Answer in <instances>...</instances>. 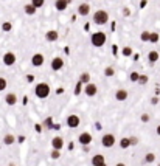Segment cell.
I'll use <instances>...</instances> for the list:
<instances>
[{
    "label": "cell",
    "mask_w": 160,
    "mask_h": 166,
    "mask_svg": "<svg viewBox=\"0 0 160 166\" xmlns=\"http://www.w3.org/2000/svg\"><path fill=\"white\" fill-rule=\"evenodd\" d=\"M34 95H36L39 99H45L50 96V86L47 82H39L34 87Z\"/></svg>",
    "instance_id": "6da1fadb"
},
{
    "label": "cell",
    "mask_w": 160,
    "mask_h": 166,
    "mask_svg": "<svg viewBox=\"0 0 160 166\" xmlns=\"http://www.w3.org/2000/svg\"><path fill=\"white\" fill-rule=\"evenodd\" d=\"M92 20H93V23H96V25H106V23L109 22V13L104 11V10L95 11V14H93V17H92Z\"/></svg>",
    "instance_id": "7a4b0ae2"
},
{
    "label": "cell",
    "mask_w": 160,
    "mask_h": 166,
    "mask_svg": "<svg viewBox=\"0 0 160 166\" xmlns=\"http://www.w3.org/2000/svg\"><path fill=\"white\" fill-rule=\"evenodd\" d=\"M106 41H107V36H106L103 31H96V33H93V34H92V38H90L92 45H93V47H96V48L103 47V45L106 44Z\"/></svg>",
    "instance_id": "3957f363"
},
{
    "label": "cell",
    "mask_w": 160,
    "mask_h": 166,
    "mask_svg": "<svg viewBox=\"0 0 160 166\" xmlns=\"http://www.w3.org/2000/svg\"><path fill=\"white\" fill-rule=\"evenodd\" d=\"M115 141H117V138H115L113 134H104L101 137V144L103 147H112L115 144Z\"/></svg>",
    "instance_id": "277c9868"
},
{
    "label": "cell",
    "mask_w": 160,
    "mask_h": 166,
    "mask_svg": "<svg viewBox=\"0 0 160 166\" xmlns=\"http://www.w3.org/2000/svg\"><path fill=\"white\" fill-rule=\"evenodd\" d=\"M92 140H93V138H92L90 132H81V134L78 135V143L81 144V146H89V144L92 143Z\"/></svg>",
    "instance_id": "5b68a950"
},
{
    "label": "cell",
    "mask_w": 160,
    "mask_h": 166,
    "mask_svg": "<svg viewBox=\"0 0 160 166\" xmlns=\"http://www.w3.org/2000/svg\"><path fill=\"white\" fill-rule=\"evenodd\" d=\"M84 93L89 98H93L96 93H98V87H96V84H93V82H89V84L84 86Z\"/></svg>",
    "instance_id": "8992f818"
},
{
    "label": "cell",
    "mask_w": 160,
    "mask_h": 166,
    "mask_svg": "<svg viewBox=\"0 0 160 166\" xmlns=\"http://www.w3.org/2000/svg\"><path fill=\"white\" fill-rule=\"evenodd\" d=\"M65 123H67V126H68V127H72V129H76V127H78L79 124H81V119H79V116H78V115L72 113V115H68V116H67Z\"/></svg>",
    "instance_id": "52a82bcc"
},
{
    "label": "cell",
    "mask_w": 160,
    "mask_h": 166,
    "mask_svg": "<svg viewBox=\"0 0 160 166\" xmlns=\"http://www.w3.org/2000/svg\"><path fill=\"white\" fill-rule=\"evenodd\" d=\"M31 64H33V67H42L44 64H45V58H44V54L34 53L31 56Z\"/></svg>",
    "instance_id": "ba28073f"
},
{
    "label": "cell",
    "mask_w": 160,
    "mask_h": 166,
    "mask_svg": "<svg viewBox=\"0 0 160 166\" xmlns=\"http://www.w3.org/2000/svg\"><path fill=\"white\" fill-rule=\"evenodd\" d=\"M3 64H5L6 67L14 65V64H16V54H14L13 51H6V53L3 54Z\"/></svg>",
    "instance_id": "9c48e42d"
},
{
    "label": "cell",
    "mask_w": 160,
    "mask_h": 166,
    "mask_svg": "<svg viewBox=\"0 0 160 166\" xmlns=\"http://www.w3.org/2000/svg\"><path fill=\"white\" fill-rule=\"evenodd\" d=\"M51 147H53V151H61L62 147H64V138L62 137H55L51 140Z\"/></svg>",
    "instance_id": "30bf717a"
},
{
    "label": "cell",
    "mask_w": 160,
    "mask_h": 166,
    "mask_svg": "<svg viewBox=\"0 0 160 166\" xmlns=\"http://www.w3.org/2000/svg\"><path fill=\"white\" fill-rule=\"evenodd\" d=\"M78 14H79V16H83V17L89 16V14H90V5L86 3V2L79 3V5H78Z\"/></svg>",
    "instance_id": "8fae6325"
},
{
    "label": "cell",
    "mask_w": 160,
    "mask_h": 166,
    "mask_svg": "<svg viewBox=\"0 0 160 166\" xmlns=\"http://www.w3.org/2000/svg\"><path fill=\"white\" fill-rule=\"evenodd\" d=\"M62 67H64V59L59 58V56L53 58V61H51V70L59 71V70H62Z\"/></svg>",
    "instance_id": "7c38bea8"
},
{
    "label": "cell",
    "mask_w": 160,
    "mask_h": 166,
    "mask_svg": "<svg viewBox=\"0 0 160 166\" xmlns=\"http://www.w3.org/2000/svg\"><path fill=\"white\" fill-rule=\"evenodd\" d=\"M128 96H129V93H128L126 89H118L117 92H115V99L117 101H126Z\"/></svg>",
    "instance_id": "4fadbf2b"
},
{
    "label": "cell",
    "mask_w": 160,
    "mask_h": 166,
    "mask_svg": "<svg viewBox=\"0 0 160 166\" xmlns=\"http://www.w3.org/2000/svg\"><path fill=\"white\" fill-rule=\"evenodd\" d=\"M45 39H47L48 42H55V41L59 39V33H58L56 30H50V31L45 33Z\"/></svg>",
    "instance_id": "5bb4252c"
},
{
    "label": "cell",
    "mask_w": 160,
    "mask_h": 166,
    "mask_svg": "<svg viewBox=\"0 0 160 166\" xmlns=\"http://www.w3.org/2000/svg\"><path fill=\"white\" fill-rule=\"evenodd\" d=\"M5 103H6L8 106H16V104H17V95H16V93H6Z\"/></svg>",
    "instance_id": "9a60e30c"
},
{
    "label": "cell",
    "mask_w": 160,
    "mask_h": 166,
    "mask_svg": "<svg viewBox=\"0 0 160 166\" xmlns=\"http://www.w3.org/2000/svg\"><path fill=\"white\" fill-rule=\"evenodd\" d=\"M90 161H92L93 166H98V164H101V163H106V158H104L103 154H95V155L92 157Z\"/></svg>",
    "instance_id": "2e32d148"
},
{
    "label": "cell",
    "mask_w": 160,
    "mask_h": 166,
    "mask_svg": "<svg viewBox=\"0 0 160 166\" xmlns=\"http://www.w3.org/2000/svg\"><path fill=\"white\" fill-rule=\"evenodd\" d=\"M158 59H160V54H158V51H155V50H151V51L148 53V61H149V64H155Z\"/></svg>",
    "instance_id": "e0dca14e"
},
{
    "label": "cell",
    "mask_w": 160,
    "mask_h": 166,
    "mask_svg": "<svg viewBox=\"0 0 160 166\" xmlns=\"http://www.w3.org/2000/svg\"><path fill=\"white\" fill-rule=\"evenodd\" d=\"M67 6H68L67 0H56V2H55V8H56L58 11H65Z\"/></svg>",
    "instance_id": "ac0fdd59"
},
{
    "label": "cell",
    "mask_w": 160,
    "mask_h": 166,
    "mask_svg": "<svg viewBox=\"0 0 160 166\" xmlns=\"http://www.w3.org/2000/svg\"><path fill=\"white\" fill-rule=\"evenodd\" d=\"M23 11H25V14H26V16H34L38 10H36V8H34L31 3H26V5L23 6Z\"/></svg>",
    "instance_id": "d6986e66"
},
{
    "label": "cell",
    "mask_w": 160,
    "mask_h": 166,
    "mask_svg": "<svg viewBox=\"0 0 160 166\" xmlns=\"http://www.w3.org/2000/svg\"><path fill=\"white\" fill-rule=\"evenodd\" d=\"M3 143H5L6 146L14 144V143H16V137H14L13 134H6V135L3 137Z\"/></svg>",
    "instance_id": "ffe728a7"
},
{
    "label": "cell",
    "mask_w": 160,
    "mask_h": 166,
    "mask_svg": "<svg viewBox=\"0 0 160 166\" xmlns=\"http://www.w3.org/2000/svg\"><path fill=\"white\" fill-rule=\"evenodd\" d=\"M155 154L154 152H148L146 155H145V158H143V163H146V164H151V163H154L155 161Z\"/></svg>",
    "instance_id": "44dd1931"
},
{
    "label": "cell",
    "mask_w": 160,
    "mask_h": 166,
    "mask_svg": "<svg viewBox=\"0 0 160 166\" xmlns=\"http://www.w3.org/2000/svg\"><path fill=\"white\" fill-rule=\"evenodd\" d=\"M79 82H81L83 86L89 84V82H90V75H89V73H81V75H79Z\"/></svg>",
    "instance_id": "7402d4cb"
},
{
    "label": "cell",
    "mask_w": 160,
    "mask_h": 166,
    "mask_svg": "<svg viewBox=\"0 0 160 166\" xmlns=\"http://www.w3.org/2000/svg\"><path fill=\"white\" fill-rule=\"evenodd\" d=\"M120 147L121 149H128V147H131V141H129V137H123L120 140Z\"/></svg>",
    "instance_id": "603a6c76"
},
{
    "label": "cell",
    "mask_w": 160,
    "mask_h": 166,
    "mask_svg": "<svg viewBox=\"0 0 160 166\" xmlns=\"http://www.w3.org/2000/svg\"><path fill=\"white\" fill-rule=\"evenodd\" d=\"M158 39H160L158 33H149V41H148V42H151V44H157Z\"/></svg>",
    "instance_id": "cb8c5ba5"
},
{
    "label": "cell",
    "mask_w": 160,
    "mask_h": 166,
    "mask_svg": "<svg viewBox=\"0 0 160 166\" xmlns=\"http://www.w3.org/2000/svg\"><path fill=\"white\" fill-rule=\"evenodd\" d=\"M34 8H36V10H38V8H42L44 5H45V0H31V2H30Z\"/></svg>",
    "instance_id": "d4e9b609"
},
{
    "label": "cell",
    "mask_w": 160,
    "mask_h": 166,
    "mask_svg": "<svg viewBox=\"0 0 160 166\" xmlns=\"http://www.w3.org/2000/svg\"><path fill=\"white\" fill-rule=\"evenodd\" d=\"M104 75L107 76V78L115 76V68H113V67H106V68H104Z\"/></svg>",
    "instance_id": "484cf974"
},
{
    "label": "cell",
    "mask_w": 160,
    "mask_h": 166,
    "mask_svg": "<svg viewBox=\"0 0 160 166\" xmlns=\"http://www.w3.org/2000/svg\"><path fill=\"white\" fill-rule=\"evenodd\" d=\"M148 81H149V78H148L146 75H140V76H138V81H137V82H138L140 86H146V84H148Z\"/></svg>",
    "instance_id": "4316f807"
},
{
    "label": "cell",
    "mask_w": 160,
    "mask_h": 166,
    "mask_svg": "<svg viewBox=\"0 0 160 166\" xmlns=\"http://www.w3.org/2000/svg\"><path fill=\"white\" fill-rule=\"evenodd\" d=\"M2 30L3 31H11L13 30V23L11 22H3L2 23Z\"/></svg>",
    "instance_id": "83f0119b"
},
{
    "label": "cell",
    "mask_w": 160,
    "mask_h": 166,
    "mask_svg": "<svg viewBox=\"0 0 160 166\" xmlns=\"http://www.w3.org/2000/svg\"><path fill=\"white\" fill-rule=\"evenodd\" d=\"M138 76H140V73H138V71H131L129 79H131L132 82H137V81H138Z\"/></svg>",
    "instance_id": "f1b7e54d"
},
{
    "label": "cell",
    "mask_w": 160,
    "mask_h": 166,
    "mask_svg": "<svg viewBox=\"0 0 160 166\" xmlns=\"http://www.w3.org/2000/svg\"><path fill=\"white\" fill-rule=\"evenodd\" d=\"M6 87H8V81H6L5 78H2V76H0V92H3Z\"/></svg>",
    "instance_id": "f546056e"
},
{
    "label": "cell",
    "mask_w": 160,
    "mask_h": 166,
    "mask_svg": "<svg viewBox=\"0 0 160 166\" xmlns=\"http://www.w3.org/2000/svg\"><path fill=\"white\" fill-rule=\"evenodd\" d=\"M121 53H123V56H126V58H129L131 54H132V48L131 47H124L123 50H121Z\"/></svg>",
    "instance_id": "4dcf8cb0"
},
{
    "label": "cell",
    "mask_w": 160,
    "mask_h": 166,
    "mask_svg": "<svg viewBox=\"0 0 160 166\" xmlns=\"http://www.w3.org/2000/svg\"><path fill=\"white\" fill-rule=\"evenodd\" d=\"M140 39L143 41V42H148V41H149V31H141Z\"/></svg>",
    "instance_id": "1f68e13d"
},
{
    "label": "cell",
    "mask_w": 160,
    "mask_h": 166,
    "mask_svg": "<svg viewBox=\"0 0 160 166\" xmlns=\"http://www.w3.org/2000/svg\"><path fill=\"white\" fill-rule=\"evenodd\" d=\"M140 119H141V123H149L151 121V115L149 113H141Z\"/></svg>",
    "instance_id": "d6a6232c"
},
{
    "label": "cell",
    "mask_w": 160,
    "mask_h": 166,
    "mask_svg": "<svg viewBox=\"0 0 160 166\" xmlns=\"http://www.w3.org/2000/svg\"><path fill=\"white\" fill-rule=\"evenodd\" d=\"M129 141H131V146H137L140 140H138L137 137H129Z\"/></svg>",
    "instance_id": "836d02e7"
},
{
    "label": "cell",
    "mask_w": 160,
    "mask_h": 166,
    "mask_svg": "<svg viewBox=\"0 0 160 166\" xmlns=\"http://www.w3.org/2000/svg\"><path fill=\"white\" fill-rule=\"evenodd\" d=\"M61 157V151H51V158L53 160H58Z\"/></svg>",
    "instance_id": "e575fe53"
},
{
    "label": "cell",
    "mask_w": 160,
    "mask_h": 166,
    "mask_svg": "<svg viewBox=\"0 0 160 166\" xmlns=\"http://www.w3.org/2000/svg\"><path fill=\"white\" fill-rule=\"evenodd\" d=\"M81 89H83V84L78 81V84H76V89H75V95H79L81 93Z\"/></svg>",
    "instance_id": "d590c367"
},
{
    "label": "cell",
    "mask_w": 160,
    "mask_h": 166,
    "mask_svg": "<svg viewBox=\"0 0 160 166\" xmlns=\"http://www.w3.org/2000/svg\"><path fill=\"white\" fill-rule=\"evenodd\" d=\"M158 96H152V98H151V104H152V106H155V104H158Z\"/></svg>",
    "instance_id": "8d00e7d4"
},
{
    "label": "cell",
    "mask_w": 160,
    "mask_h": 166,
    "mask_svg": "<svg viewBox=\"0 0 160 166\" xmlns=\"http://www.w3.org/2000/svg\"><path fill=\"white\" fill-rule=\"evenodd\" d=\"M123 14L126 16V17H129V16H131V10H129V8H124V10H123Z\"/></svg>",
    "instance_id": "74e56055"
},
{
    "label": "cell",
    "mask_w": 160,
    "mask_h": 166,
    "mask_svg": "<svg viewBox=\"0 0 160 166\" xmlns=\"http://www.w3.org/2000/svg\"><path fill=\"white\" fill-rule=\"evenodd\" d=\"M16 141H19V143H23V141H25V137H23V135H19V137L16 138Z\"/></svg>",
    "instance_id": "f35d334b"
},
{
    "label": "cell",
    "mask_w": 160,
    "mask_h": 166,
    "mask_svg": "<svg viewBox=\"0 0 160 166\" xmlns=\"http://www.w3.org/2000/svg\"><path fill=\"white\" fill-rule=\"evenodd\" d=\"M33 79H34L33 75H26V81H28V82H33Z\"/></svg>",
    "instance_id": "ab89813d"
},
{
    "label": "cell",
    "mask_w": 160,
    "mask_h": 166,
    "mask_svg": "<svg viewBox=\"0 0 160 166\" xmlns=\"http://www.w3.org/2000/svg\"><path fill=\"white\" fill-rule=\"evenodd\" d=\"M83 151L84 152H90V147H89V146H83Z\"/></svg>",
    "instance_id": "60d3db41"
},
{
    "label": "cell",
    "mask_w": 160,
    "mask_h": 166,
    "mask_svg": "<svg viewBox=\"0 0 160 166\" xmlns=\"http://www.w3.org/2000/svg\"><path fill=\"white\" fill-rule=\"evenodd\" d=\"M95 126H96V129H98V131H101V127H103V126H101V123H96Z\"/></svg>",
    "instance_id": "b9f144b4"
},
{
    "label": "cell",
    "mask_w": 160,
    "mask_h": 166,
    "mask_svg": "<svg viewBox=\"0 0 160 166\" xmlns=\"http://www.w3.org/2000/svg\"><path fill=\"white\" fill-rule=\"evenodd\" d=\"M160 95V89H155V96H158Z\"/></svg>",
    "instance_id": "7bdbcfd3"
},
{
    "label": "cell",
    "mask_w": 160,
    "mask_h": 166,
    "mask_svg": "<svg viewBox=\"0 0 160 166\" xmlns=\"http://www.w3.org/2000/svg\"><path fill=\"white\" fill-rule=\"evenodd\" d=\"M157 135H160V124L157 126Z\"/></svg>",
    "instance_id": "ee69618b"
},
{
    "label": "cell",
    "mask_w": 160,
    "mask_h": 166,
    "mask_svg": "<svg viewBox=\"0 0 160 166\" xmlns=\"http://www.w3.org/2000/svg\"><path fill=\"white\" fill-rule=\"evenodd\" d=\"M117 166H126V164H124V163H117Z\"/></svg>",
    "instance_id": "f6af8a7d"
},
{
    "label": "cell",
    "mask_w": 160,
    "mask_h": 166,
    "mask_svg": "<svg viewBox=\"0 0 160 166\" xmlns=\"http://www.w3.org/2000/svg\"><path fill=\"white\" fill-rule=\"evenodd\" d=\"M98 166H107V163H101V164H98Z\"/></svg>",
    "instance_id": "bcb514c9"
},
{
    "label": "cell",
    "mask_w": 160,
    "mask_h": 166,
    "mask_svg": "<svg viewBox=\"0 0 160 166\" xmlns=\"http://www.w3.org/2000/svg\"><path fill=\"white\" fill-rule=\"evenodd\" d=\"M8 166H16V164H8Z\"/></svg>",
    "instance_id": "7dc6e473"
}]
</instances>
